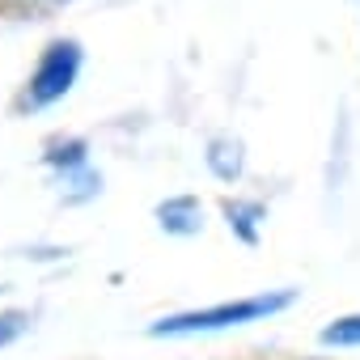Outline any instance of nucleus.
I'll use <instances>...</instances> for the list:
<instances>
[{"label": "nucleus", "mask_w": 360, "mask_h": 360, "mask_svg": "<svg viewBox=\"0 0 360 360\" xmlns=\"http://www.w3.org/2000/svg\"><path fill=\"white\" fill-rule=\"evenodd\" d=\"M318 343L322 347H360V314H339L330 318L322 330H318Z\"/></svg>", "instance_id": "nucleus-6"}, {"label": "nucleus", "mask_w": 360, "mask_h": 360, "mask_svg": "<svg viewBox=\"0 0 360 360\" xmlns=\"http://www.w3.org/2000/svg\"><path fill=\"white\" fill-rule=\"evenodd\" d=\"M47 165H64V169H72V165H85V144H81V140L56 144V148L47 153Z\"/></svg>", "instance_id": "nucleus-8"}, {"label": "nucleus", "mask_w": 360, "mask_h": 360, "mask_svg": "<svg viewBox=\"0 0 360 360\" xmlns=\"http://www.w3.org/2000/svg\"><path fill=\"white\" fill-rule=\"evenodd\" d=\"M0 292H5V284H0Z\"/></svg>", "instance_id": "nucleus-9"}, {"label": "nucleus", "mask_w": 360, "mask_h": 360, "mask_svg": "<svg viewBox=\"0 0 360 360\" xmlns=\"http://www.w3.org/2000/svg\"><path fill=\"white\" fill-rule=\"evenodd\" d=\"M77 77H81V43L77 39H56V43H47L39 68L30 72L26 94H22L18 106L22 110H43L51 102H60L77 85Z\"/></svg>", "instance_id": "nucleus-2"}, {"label": "nucleus", "mask_w": 360, "mask_h": 360, "mask_svg": "<svg viewBox=\"0 0 360 360\" xmlns=\"http://www.w3.org/2000/svg\"><path fill=\"white\" fill-rule=\"evenodd\" d=\"M157 225L174 238H191L204 229V208L195 195H174V200L157 204Z\"/></svg>", "instance_id": "nucleus-3"}, {"label": "nucleus", "mask_w": 360, "mask_h": 360, "mask_svg": "<svg viewBox=\"0 0 360 360\" xmlns=\"http://www.w3.org/2000/svg\"><path fill=\"white\" fill-rule=\"evenodd\" d=\"M297 301L292 288H276V292H255V297H233V301H217L204 309H183V314H169L157 318L148 326L153 339H183V335H217V330H233V326H250L263 318L284 314Z\"/></svg>", "instance_id": "nucleus-1"}, {"label": "nucleus", "mask_w": 360, "mask_h": 360, "mask_svg": "<svg viewBox=\"0 0 360 360\" xmlns=\"http://www.w3.org/2000/svg\"><path fill=\"white\" fill-rule=\"evenodd\" d=\"M204 161H208V169L221 178V183H238V178H242V169H246L242 140H238V136H217V140L208 144Z\"/></svg>", "instance_id": "nucleus-4"}, {"label": "nucleus", "mask_w": 360, "mask_h": 360, "mask_svg": "<svg viewBox=\"0 0 360 360\" xmlns=\"http://www.w3.org/2000/svg\"><path fill=\"white\" fill-rule=\"evenodd\" d=\"M26 330H30V314L26 309H0V347L18 343Z\"/></svg>", "instance_id": "nucleus-7"}, {"label": "nucleus", "mask_w": 360, "mask_h": 360, "mask_svg": "<svg viewBox=\"0 0 360 360\" xmlns=\"http://www.w3.org/2000/svg\"><path fill=\"white\" fill-rule=\"evenodd\" d=\"M263 217H267V208L259 200H225V221L246 246H259V221Z\"/></svg>", "instance_id": "nucleus-5"}]
</instances>
